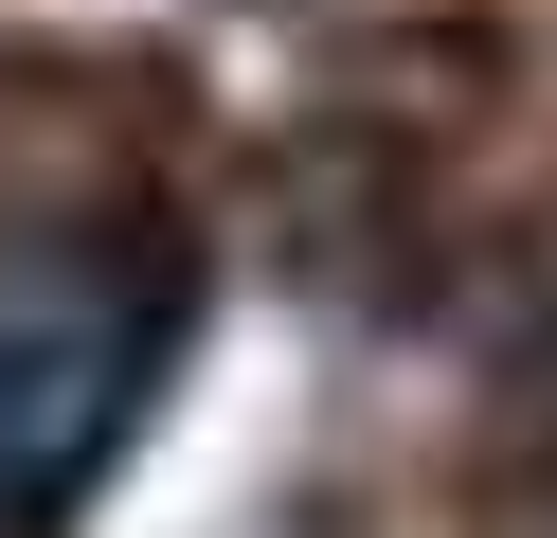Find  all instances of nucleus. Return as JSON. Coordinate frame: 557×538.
<instances>
[{
  "instance_id": "obj_1",
  "label": "nucleus",
  "mask_w": 557,
  "mask_h": 538,
  "mask_svg": "<svg viewBox=\"0 0 557 538\" xmlns=\"http://www.w3.org/2000/svg\"><path fill=\"white\" fill-rule=\"evenodd\" d=\"M162 359H181V251L145 215L0 234V521H54L145 430Z\"/></svg>"
}]
</instances>
